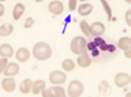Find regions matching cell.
Wrapping results in <instances>:
<instances>
[{
    "label": "cell",
    "instance_id": "1",
    "mask_svg": "<svg viewBox=\"0 0 131 97\" xmlns=\"http://www.w3.org/2000/svg\"><path fill=\"white\" fill-rule=\"evenodd\" d=\"M33 54L38 60H47L51 57V47L45 42H37L33 47Z\"/></svg>",
    "mask_w": 131,
    "mask_h": 97
},
{
    "label": "cell",
    "instance_id": "19",
    "mask_svg": "<svg viewBox=\"0 0 131 97\" xmlns=\"http://www.w3.org/2000/svg\"><path fill=\"white\" fill-rule=\"evenodd\" d=\"M62 67L66 72H70V71H73L75 68V62L71 60V59H66L63 63H62Z\"/></svg>",
    "mask_w": 131,
    "mask_h": 97
},
{
    "label": "cell",
    "instance_id": "8",
    "mask_svg": "<svg viewBox=\"0 0 131 97\" xmlns=\"http://www.w3.org/2000/svg\"><path fill=\"white\" fill-rule=\"evenodd\" d=\"M29 58H30V52H29L28 49L20 47V49L16 51V59H17L18 62H26Z\"/></svg>",
    "mask_w": 131,
    "mask_h": 97
},
{
    "label": "cell",
    "instance_id": "9",
    "mask_svg": "<svg viewBox=\"0 0 131 97\" xmlns=\"http://www.w3.org/2000/svg\"><path fill=\"white\" fill-rule=\"evenodd\" d=\"M2 87L5 92H13L15 88H16V83L13 79H10L9 76H7V79H4L2 81Z\"/></svg>",
    "mask_w": 131,
    "mask_h": 97
},
{
    "label": "cell",
    "instance_id": "29",
    "mask_svg": "<svg viewBox=\"0 0 131 97\" xmlns=\"http://www.w3.org/2000/svg\"><path fill=\"white\" fill-rule=\"evenodd\" d=\"M125 55H126V58H131V50L128 49V50H125Z\"/></svg>",
    "mask_w": 131,
    "mask_h": 97
},
{
    "label": "cell",
    "instance_id": "33",
    "mask_svg": "<svg viewBox=\"0 0 131 97\" xmlns=\"http://www.w3.org/2000/svg\"><path fill=\"white\" fill-rule=\"evenodd\" d=\"M80 2H85V0H80Z\"/></svg>",
    "mask_w": 131,
    "mask_h": 97
},
{
    "label": "cell",
    "instance_id": "7",
    "mask_svg": "<svg viewBox=\"0 0 131 97\" xmlns=\"http://www.w3.org/2000/svg\"><path fill=\"white\" fill-rule=\"evenodd\" d=\"M49 10L52 13V15H62L63 13V10H64V7L60 2H51L49 4Z\"/></svg>",
    "mask_w": 131,
    "mask_h": 97
},
{
    "label": "cell",
    "instance_id": "12",
    "mask_svg": "<svg viewBox=\"0 0 131 97\" xmlns=\"http://www.w3.org/2000/svg\"><path fill=\"white\" fill-rule=\"evenodd\" d=\"M31 88H33V81L30 79H25V80H23V83L20 84V91H21V93H24V94L29 93L31 91Z\"/></svg>",
    "mask_w": 131,
    "mask_h": 97
},
{
    "label": "cell",
    "instance_id": "30",
    "mask_svg": "<svg viewBox=\"0 0 131 97\" xmlns=\"http://www.w3.org/2000/svg\"><path fill=\"white\" fill-rule=\"evenodd\" d=\"M4 10H5V9H4V7H3V4H2V5H0V16L4 15Z\"/></svg>",
    "mask_w": 131,
    "mask_h": 97
},
{
    "label": "cell",
    "instance_id": "26",
    "mask_svg": "<svg viewBox=\"0 0 131 97\" xmlns=\"http://www.w3.org/2000/svg\"><path fill=\"white\" fill-rule=\"evenodd\" d=\"M126 23H127L128 26L131 25V9H128L126 12Z\"/></svg>",
    "mask_w": 131,
    "mask_h": 97
},
{
    "label": "cell",
    "instance_id": "13",
    "mask_svg": "<svg viewBox=\"0 0 131 97\" xmlns=\"http://www.w3.org/2000/svg\"><path fill=\"white\" fill-rule=\"evenodd\" d=\"M92 10H93V5L92 4H88V3H84V4H81L79 8H78V12H79V15H81V16H88V15H91L92 13Z\"/></svg>",
    "mask_w": 131,
    "mask_h": 97
},
{
    "label": "cell",
    "instance_id": "15",
    "mask_svg": "<svg viewBox=\"0 0 131 97\" xmlns=\"http://www.w3.org/2000/svg\"><path fill=\"white\" fill-rule=\"evenodd\" d=\"M0 54H2V57H5V58L13 57V49H12V46L8 45V44L2 45V47H0Z\"/></svg>",
    "mask_w": 131,
    "mask_h": 97
},
{
    "label": "cell",
    "instance_id": "11",
    "mask_svg": "<svg viewBox=\"0 0 131 97\" xmlns=\"http://www.w3.org/2000/svg\"><path fill=\"white\" fill-rule=\"evenodd\" d=\"M78 64L80 67H89L91 64H92V60H91V58L88 57V54H81V55H79V58H78Z\"/></svg>",
    "mask_w": 131,
    "mask_h": 97
},
{
    "label": "cell",
    "instance_id": "28",
    "mask_svg": "<svg viewBox=\"0 0 131 97\" xmlns=\"http://www.w3.org/2000/svg\"><path fill=\"white\" fill-rule=\"evenodd\" d=\"M42 96L43 97H51L52 94H51V91L50 89H43L42 91Z\"/></svg>",
    "mask_w": 131,
    "mask_h": 97
},
{
    "label": "cell",
    "instance_id": "16",
    "mask_svg": "<svg viewBox=\"0 0 131 97\" xmlns=\"http://www.w3.org/2000/svg\"><path fill=\"white\" fill-rule=\"evenodd\" d=\"M24 10H25V7L21 4V3H17V4L15 5V8H13V12H12L13 20H18L21 16H23Z\"/></svg>",
    "mask_w": 131,
    "mask_h": 97
},
{
    "label": "cell",
    "instance_id": "6",
    "mask_svg": "<svg viewBox=\"0 0 131 97\" xmlns=\"http://www.w3.org/2000/svg\"><path fill=\"white\" fill-rule=\"evenodd\" d=\"M105 33V25L101 23H94L91 25V36L93 37H101Z\"/></svg>",
    "mask_w": 131,
    "mask_h": 97
},
{
    "label": "cell",
    "instance_id": "17",
    "mask_svg": "<svg viewBox=\"0 0 131 97\" xmlns=\"http://www.w3.org/2000/svg\"><path fill=\"white\" fill-rule=\"evenodd\" d=\"M131 46V38L130 37H122L118 41V47L121 50H128Z\"/></svg>",
    "mask_w": 131,
    "mask_h": 97
},
{
    "label": "cell",
    "instance_id": "10",
    "mask_svg": "<svg viewBox=\"0 0 131 97\" xmlns=\"http://www.w3.org/2000/svg\"><path fill=\"white\" fill-rule=\"evenodd\" d=\"M18 71H20V67H18L17 63H9L7 70L4 71V75L5 76H9V78L10 76H16V75L18 73Z\"/></svg>",
    "mask_w": 131,
    "mask_h": 97
},
{
    "label": "cell",
    "instance_id": "21",
    "mask_svg": "<svg viewBox=\"0 0 131 97\" xmlns=\"http://www.w3.org/2000/svg\"><path fill=\"white\" fill-rule=\"evenodd\" d=\"M50 91H51V94L54 97H63V96H66V92H64V89L62 87H52V88H50Z\"/></svg>",
    "mask_w": 131,
    "mask_h": 97
},
{
    "label": "cell",
    "instance_id": "2",
    "mask_svg": "<svg viewBox=\"0 0 131 97\" xmlns=\"http://www.w3.org/2000/svg\"><path fill=\"white\" fill-rule=\"evenodd\" d=\"M71 51L76 55L86 52V39L84 37H75L71 41Z\"/></svg>",
    "mask_w": 131,
    "mask_h": 97
},
{
    "label": "cell",
    "instance_id": "5",
    "mask_svg": "<svg viewBox=\"0 0 131 97\" xmlns=\"http://www.w3.org/2000/svg\"><path fill=\"white\" fill-rule=\"evenodd\" d=\"M50 83L51 84H63L66 81V79H67V76H66V73L60 72V71H54L52 73H50Z\"/></svg>",
    "mask_w": 131,
    "mask_h": 97
},
{
    "label": "cell",
    "instance_id": "20",
    "mask_svg": "<svg viewBox=\"0 0 131 97\" xmlns=\"http://www.w3.org/2000/svg\"><path fill=\"white\" fill-rule=\"evenodd\" d=\"M80 29L86 37H91V25L86 23V21H84V20L80 21Z\"/></svg>",
    "mask_w": 131,
    "mask_h": 97
},
{
    "label": "cell",
    "instance_id": "22",
    "mask_svg": "<svg viewBox=\"0 0 131 97\" xmlns=\"http://www.w3.org/2000/svg\"><path fill=\"white\" fill-rule=\"evenodd\" d=\"M100 2H101V4H102V7H104V9H105L106 15H107V20L110 21V20H112V8H110V5L107 4L106 0H100Z\"/></svg>",
    "mask_w": 131,
    "mask_h": 97
},
{
    "label": "cell",
    "instance_id": "32",
    "mask_svg": "<svg viewBox=\"0 0 131 97\" xmlns=\"http://www.w3.org/2000/svg\"><path fill=\"white\" fill-rule=\"evenodd\" d=\"M125 2H126V3H131V0H125Z\"/></svg>",
    "mask_w": 131,
    "mask_h": 97
},
{
    "label": "cell",
    "instance_id": "14",
    "mask_svg": "<svg viewBox=\"0 0 131 97\" xmlns=\"http://www.w3.org/2000/svg\"><path fill=\"white\" fill-rule=\"evenodd\" d=\"M46 88V83L43 81V80H37L33 83V88H31V92L34 93V94H38L41 93L43 89Z\"/></svg>",
    "mask_w": 131,
    "mask_h": 97
},
{
    "label": "cell",
    "instance_id": "31",
    "mask_svg": "<svg viewBox=\"0 0 131 97\" xmlns=\"http://www.w3.org/2000/svg\"><path fill=\"white\" fill-rule=\"evenodd\" d=\"M36 2H37V3H41V2H43V0H36Z\"/></svg>",
    "mask_w": 131,
    "mask_h": 97
},
{
    "label": "cell",
    "instance_id": "18",
    "mask_svg": "<svg viewBox=\"0 0 131 97\" xmlns=\"http://www.w3.org/2000/svg\"><path fill=\"white\" fill-rule=\"evenodd\" d=\"M12 31H13L12 24H4V25H2V28H0V36L7 37V36H9L10 33H12Z\"/></svg>",
    "mask_w": 131,
    "mask_h": 97
},
{
    "label": "cell",
    "instance_id": "24",
    "mask_svg": "<svg viewBox=\"0 0 131 97\" xmlns=\"http://www.w3.org/2000/svg\"><path fill=\"white\" fill-rule=\"evenodd\" d=\"M33 24H34V20H33L31 17H28V18H26V21H25V25H24V26H25L26 29H29V28H31V26H33Z\"/></svg>",
    "mask_w": 131,
    "mask_h": 97
},
{
    "label": "cell",
    "instance_id": "27",
    "mask_svg": "<svg viewBox=\"0 0 131 97\" xmlns=\"http://www.w3.org/2000/svg\"><path fill=\"white\" fill-rule=\"evenodd\" d=\"M105 85H107V83H106V81H102V83H101V88H100V93H101V94H104V89H105ZM107 91L110 92V88H109V87H107Z\"/></svg>",
    "mask_w": 131,
    "mask_h": 97
},
{
    "label": "cell",
    "instance_id": "34",
    "mask_svg": "<svg viewBox=\"0 0 131 97\" xmlns=\"http://www.w3.org/2000/svg\"><path fill=\"white\" fill-rule=\"evenodd\" d=\"M3 2H5V0H2V3H3Z\"/></svg>",
    "mask_w": 131,
    "mask_h": 97
},
{
    "label": "cell",
    "instance_id": "23",
    "mask_svg": "<svg viewBox=\"0 0 131 97\" xmlns=\"http://www.w3.org/2000/svg\"><path fill=\"white\" fill-rule=\"evenodd\" d=\"M8 60H7V58L5 57H2V59H0V72L2 73H4V71L7 70V67H8Z\"/></svg>",
    "mask_w": 131,
    "mask_h": 97
},
{
    "label": "cell",
    "instance_id": "4",
    "mask_svg": "<svg viewBox=\"0 0 131 97\" xmlns=\"http://www.w3.org/2000/svg\"><path fill=\"white\" fill-rule=\"evenodd\" d=\"M131 83V76L128 73H118L115 76V85L119 88H123Z\"/></svg>",
    "mask_w": 131,
    "mask_h": 97
},
{
    "label": "cell",
    "instance_id": "3",
    "mask_svg": "<svg viewBox=\"0 0 131 97\" xmlns=\"http://www.w3.org/2000/svg\"><path fill=\"white\" fill-rule=\"evenodd\" d=\"M83 92H84V87H83L81 81L79 80H73L68 85V96L71 97H79L83 94Z\"/></svg>",
    "mask_w": 131,
    "mask_h": 97
},
{
    "label": "cell",
    "instance_id": "25",
    "mask_svg": "<svg viewBox=\"0 0 131 97\" xmlns=\"http://www.w3.org/2000/svg\"><path fill=\"white\" fill-rule=\"evenodd\" d=\"M76 2H78V0H70V3H68L70 10H75L76 9Z\"/></svg>",
    "mask_w": 131,
    "mask_h": 97
}]
</instances>
